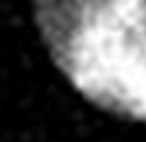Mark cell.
Listing matches in <instances>:
<instances>
[{
    "label": "cell",
    "mask_w": 146,
    "mask_h": 142,
    "mask_svg": "<svg viewBox=\"0 0 146 142\" xmlns=\"http://www.w3.org/2000/svg\"><path fill=\"white\" fill-rule=\"evenodd\" d=\"M120 18L128 37L146 53V0H121Z\"/></svg>",
    "instance_id": "1"
}]
</instances>
